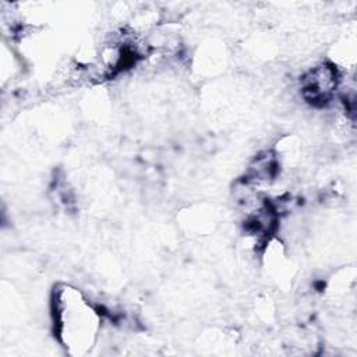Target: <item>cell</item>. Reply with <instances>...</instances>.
<instances>
[{
	"mask_svg": "<svg viewBox=\"0 0 357 357\" xmlns=\"http://www.w3.org/2000/svg\"><path fill=\"white\" fill-rule=\"evenodd\" d=\"M54 333L64 347L78 354L91 349L99 335L102 312L71 284H59L52 296Z\"/></svg>",
	"mask_w": 357,
	"mask_h": 357,
	"instance_id": "6da1fadb",
	"label": "cell"
},
{
	"mask_svg": "<svg viewBox=\"0 0 357 357\" xmlns=\"http://www.w3.org/2000/svg\"><path fill=\"white\" fill-rule=\"evenodd\" d=\"M340 70L331 61H322L311 67L300 77L303 99L315 107H325L339 93Z\"/></svg>",
	"mask_w": 357,
	"mask_h": 357,
	"instance_id": "7a4b0ae2",
	"label": "cell"
}]
</instances>
